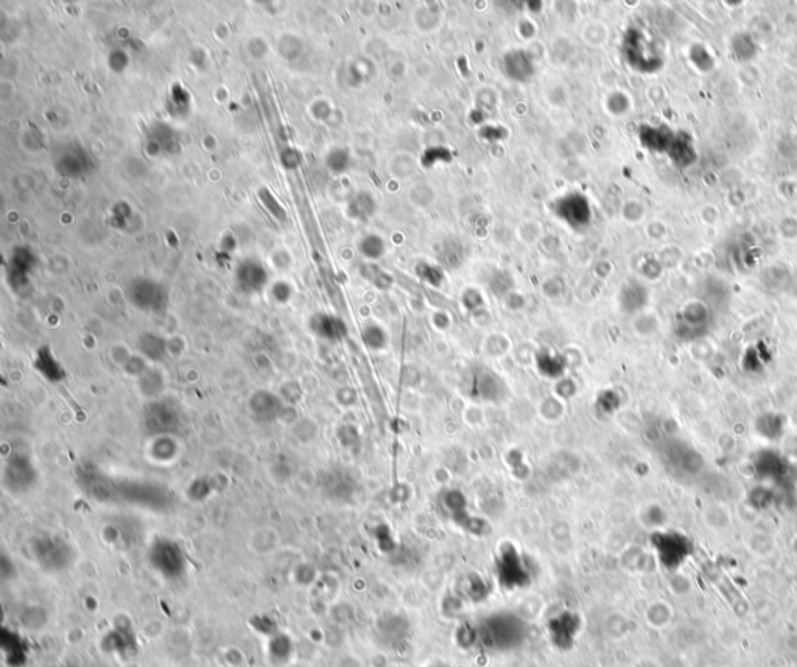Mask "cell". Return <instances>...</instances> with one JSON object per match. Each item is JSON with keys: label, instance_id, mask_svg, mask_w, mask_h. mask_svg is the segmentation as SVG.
<instances>
[{"label": "cell", "instance_id": "obj_1", "mask_svg": "<svg viewBox=\"0 0 797 667\" xmlns=\"http://www.w3.org/2000/svg\"><path fill=\"white\" fill-rule=\"evenodd\" d=\"M527 636V629L516 614L497 613L478 627V644L490 652H510Z\"/></svg>", "mask_w": 797, "mask_h": 667}, {"label": "cell", "instance_id": "obj_2", "mask_svg": "<svg viewBox=\"0 0 797 667\" xmlns=\"http://www.w3.org/2000/svg\"><path fill=\"white\" fill-rule=\"evenodd\" d=\"M497 575L500 583L510 590L523 588L531 582V573L527 561L511 544H506L502 548L497 560Z\"/></svg>", "mask_w": 797, "mask_h": 667}, {"label": "cell", "instance_id": "obj_3", "mask_svg": "<svg viewBox=\"0 0 797 667\" xmlns=\"http://www.w3.org/2000/svg\"><path fill=\"white\" fill-rule=\"evenodd\" d=\"M151 563L165 577H178L184 570V555L178 544L160 540L151 549Z\"/></svg>", "mask_w": 797, "mask_h": 667}, {"label": "cell", "instance_id": "obj_4", "mask_svg": "<svg viewBox=\"0 0 797 667\" xmlns=\"http://www.w3.org/2000/svg\"><path fill=\"white\" fill-rule=\"evenodd\" d=\"M554 211L556 215L564 222H567L570 227L581 228L589 224L592 219V207L587 202V198L579 194H570L567 197L561 198L559 202L554 205Z\"/></svg>", "mask_w": 797, "mask_h": 667}, {"label": "cell", "instance_id": "obj_5", "mask_svg": "<svg viewBox=\"0 0 797 667\" xmlns=\"http://www.w3.org/2000/svg\"><path fill=\"white\" fill-rule=\"evenodd\" d=\"M549 630L554 646L570 649L581 630V617L571 612H564L551 619Z\"/></svg>", "mask_w": 797, "mask_h": 667}, {"label": "cell", "instance_id": "obj_6", "mask_svg": "<svg viewBox=\"0 0 797 667\" xmlns=\"http://www.w3.org/2000/svg\"><path fill=\"white\" fill-rule=\"evenodd\" d=\"M505 74L514 82L525 83L534 74V64L525 50H512L503 58Z\"/></svg>", "mask_w": 797, "mask_h": 667}, {"label": "cell", "instance_id": "obj_7", "mask_svg": "<svg viewBox=\"0 0 797 667\" xmlns=\"http://www.w3.org/2000/svg\"><path fill=\"white\" fill-rule=\"evenodd\" d=\"M490 592L489 583L478 574L463 575L456 583V596L464 602H483Z\"/></svg>", "mask_w": 797, "mask_h": 667}, {"label": "cell", "instance_id": "obj_8", "mask_svg": "<svg viewBox=\"0 0 797 667\" xmlns=\"http://www.w3.org/2000/svg\"><path fill=\"white\" fill-rule=\"evenodd\" d=\"M317 334L324 337L327 340H340L346 335V325L340 318L330 315H319L313 323Z\"/></svg>", "mask_w": 797, "mask_h": 667}, {"label": "cell", "instance_id": "obj_9", "mask_svg": "<svg viewBox=\"0 0 797 667\" xmlns=\"http://www.w3.org/2000/svg\"><path fill=\"white\" fill-rule=\"evenodd\" d=\"M503 389L505 385L498 381V377L494 373H481L478 376L477 384H475L478 398L485 401H497L503 395Z\"/></svg>", "mask_w": 797, "mask_h": 667}, {"label": "cell", "instance_id": "obj_10", "mask_svg": "<svg viewBox=\"0 0 797 667\" xmlns=\"http://www.w3.org/2000/svg\"><path fill=\"white\" fill-rule=\"evenodd\" d=\"M537 367L545 377H561L566 372V360L551 351H542L537 354Z\"/></svg>", "mask_w": 797, "mask_h": 667}, {"label": "cell", "instance_id": "obj_11", "mask_svg": "<svg viewBox=\"0 0 797 667\" xmlns=\"http://www.w3.org/2000/svg\"><path fill=\"white\" fill-rule=\"evenodd\" d=\"M442 505H444V509L452 514L454 521L461 516V514L466 513V497L463 496V493L456 492V489H452V492H446L442 494Z\"/></svg>", "mask_w": 797, "mask_h": 667}, {"label": "cell", "instance_id": "obj_12", "mask_svg": "<svg viewBox=\"0 0 797 667\" xmlns=\"http://www.w3.org/2000/svg\"><path fill=\"white\" fill-rule=\"evenodd\" d=\"M375 211V203L369 194H358L349 205V212L357 219H366Z\"/></svg>", "mask_w": 797, "mask_h": 667}, {"label": "cell", "instance_id": "obj_13", "mask_svg": "<svg viewBox=\"0 0 797 667\" xmlns=\"http://www.w3.org/2000/svg\"><path fill=\"white\" fill-rule=\"evenodd\" d=\"M360 251L369 257V259H378L385 253V244L380 237L371 234L361 240Z\"/></svg>", "mask_w": 797, "mask_h": 667}, {"label": "cell", "instance_id": "obj_14", "mask_svg": "<svg viewBox=\"0 0 797 667\" xmlns=\"http://www.w3.org/2000/svg\"><path fill=\"white\" fill-rule=\"evenodd\" d=\"M363 340L369 348L382 349L386 345V334L382 327L371 325L363 331Z\"/></svg>", "mask_w": 797, "mask_h": 667}, {"label": "cell", "instance_id": "obj_15", "mask_svg": "<svg viewBox=\"0 0 797 667\" xmlns=\"http://www.w3.org/2000/svg\"><path fill=\"white\" fill-rule=\"evenodd\" d=\"M416 271L417 275L421 276V279H424L425 283H429L432 286H439L442 283V278H444V275H442V271L438 267H433V265L429 264H421L419 267L416 269Z\"/></svg>", "mask_w": 797, "mask_h": 667}, {"label": "cell", "instance_id": "obj_16", "mask_svg": "<svg viewBox=\"0 0 797 667\" xmlns=\"http://www.w3.org/2000/svg\"><path fill=\"white\" fill-rule=\"evenodd\" d=\"M327 164L334 172H344L349 166V155L344 150H334L327 158Z\"/></svg>", "mask_w": 797, "mask_h": 667}, {"label": "cell", "instance_id": "obj_17", "mask_svg": "<svg viewBox=\"0 0 797 667\" xmlns=\"http://www.w3.org/2000/svg\"><path fill=\"white\" fill-rule=\"evenodd\" d=\"M511 286H512V279L508 273H498V275H495L494 279L490 281V288L498 295H503L508 292Z\"/></svg>", "mask_w": 797, "mask_h": 667}, {"label": "cell", "instance_id": "obj_18", "mask_svg": "<svg viewBox=\"0 0 797 667\" xmlns=\"http://www.w3.org/2000/svg\"><path fill=\"white\" fill-rule=\"evenodd\" d=\"M608 108L614 112V114H622L627 109V100L623 94H612L608 100Z\"/></svg>", "mask_w": 797, "mask_h": 667}, {"label": "cell", "instance_id": "obj_19", "mask_svg": "<svg viewBox=\"0 0 797 667\" xmlns=\"http://www.w3.org/2000/svg\"><path fill=\"white\" fill-rule=\"evenodd\" d=\"M463 301H464V306L468 309H477L481 306V295L475 291H468L463 296Z\"/></svg>", "mask_w": 797, "mask_h": 667}, {"label": "cell", "instance_id": "obj_20", "mask_svg": "<svg viewBox=\"0 0 797 667\" xmlns=\"http://www.w3.org/2000/svg\"><path fill=\"white\" fill-rule=\"evenodd\" d=\"M432 667H447V666H442V664H438V666H432Z\"/></svg>", "mask_w": 797, "mask_h": 667}]
</instances>
